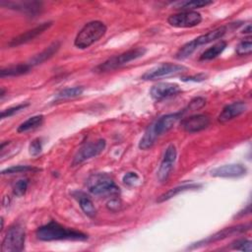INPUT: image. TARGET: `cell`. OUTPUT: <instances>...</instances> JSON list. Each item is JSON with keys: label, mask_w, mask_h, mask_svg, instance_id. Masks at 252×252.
<instances>
[{"label": "cell", "mask_w": 252, "mask_h": 252, "mask_svg": "<svg viewBox=\"0 0 252 252\" xmlns=\"http://www.w3.org/2000/svg\"><path fill=\"white\" fill-rule=\"evenodd\" d=\"M247 168L241 163H230L218 166L211 170V175L221 178H236L245 175Z\"/></svg>", "instance_id": "cell-13"}, {"label": "cell", "mask_w": 252, "mask_h": 252, "mask_svg": "<svg viewBox=\"0 0 252 252\" xmlns=\"http://www.w3.org/2000/svg\"><path fill=\"white\" fill-rule=\"evenodd\" d=\"M250 228H251V224L250 223H243V224H238V225L222 228L221 230L214 233L213 235H210L206 239H203V240H200V241L194 243L192 246L189 247V249H194V248H197V247H200V246L208 245V244H210L212 242L220 241V240L225 239L227 237H230V236H233V235H236V234H240V233L246 232Z\"/></svg>", "instance_id": "cell-8"}, {"label": "cell", "mask_w": 252, "mask_h": 252, "mask_svg": "<svg viewBox=\"0 0 252 252\" xmlns=\"http://www.w3.org/2000/svg\"><path fill=\"white\" fill-rule=\"evenodd\" d=\"M75 197L78 199L79 205L84 212V214L90 218H94L96 214V209L93 203V201L84 193H77L75 194Z\"/></svg>", "instance_id": "cell-22"}, {"label": "cell", "mask_w": 252, "mask_h": 252, "mask_svg": "<svg viewBox=\"0 0 252 252\" xmlns=\"http://www.w3.org/2000/svg\"><path fill=\"white\" fill-rule=\"evenodd\" d=\"M33 170H38V169L30 165H13L11 167L3 169L1 171V174L4 175V174H12V173H19V172H26V171H33Z\"/></svg>", "instance_id": "cell-29"}, {"label": "cell", "mask_w": 252, "mask_h": 252, "mask_svg": "<svg viewBox=\"0 0 252 252\" xmlns=\"http://www.w3.org/2000/svg\"><path fill=\"white\" fill-rule=\"evenodd\" d=\"M186 70H187V68L183 65L166 62V63H162L158 66H156V67L148 70L146 73H144L142 75L141 79L144 81H153V80H158V79L174 76V75L180 74Z\"/></svg>", "instance_id": "cell-7"}, {"label": "cell", "mask_w": 252, "mask_h": 252, "mask_svg": "<svg viewBox=\"0 0 252 252\" xmlns=\"http://www.w3.org/2000/svg\"><path fill=\"white\" fill-rule=\"evenodd\" d=\"M35 236L37 239L41 241H85L88 239V235L86 233L66 227L55 220H50L46 224L39 226L35 231Z\"/></svg>", "instance_id": "cell-1"}, {"label": "cell", "mask_w": 252, "mask_h": 252, "mask_svg": "<svg viewBox=\"0 0 252 252\" xmlns=\"http://www.w3.org/2000/svg\"><path fill=\"white\" fill-rule=\"evenodd\" d=\"M157 139H158V137H157V135L153 129V126L151 124L145 131L143 137L141 138V140L139 142V148L141 150H148L154 146Z\"/></svg>", "instance_id": "cell-27"}, {"label": "cell", "mask_w": 252, "mask_h": 252, "mask_svg": "<svg viewBox=\"0 0 252 252\" xmlns=\"http://www.w3.org/2000/svg\"><path fill=\"white\" fill-rule=\"evenodd\" d=\"M32 67L31 66L30 63L12 65V66L1 69L0 77L5 78V77H16V76L25 75V74H28L32 70Z\"/></svg>", "instance_id": "cell-21"}, {"label": "cell", "mask_w": 252, "mask_h": 252, "mask_svg": "<svg viewBox=\"0 0 252 252\" xmlns=\"http://www.w3.org/2000/svg\"><path fill=\"white\" fill-rule=\"evenodd\" d=\"M2 6H6L10 9L19 10L21 12H24L29 15H35L37 14L41 9V3L35 2V1H26V2H4L1 1Z\"/></svg>", "instance_id": "cell-18"}, {"label": "cell", "mask_w": 252, "mask_h": 252, "mask_svg": "<svg viewBox=\"0 0 252 252\" xmlns=\"http://www.w3.org/2000/svg\"><path fill=\"white\" fill-rule=\"evenodd\" d=\"M242 32H243V33H250V32H251V25L248 24V25L243 29Z\"/></svg>", "instance_id": "cell-38"}, {"label": "cell", "mask_w": 252, "mask_h": 252, "mask_svg": "<svg viewBox=\"0 0 252 252\" xmlns=\"http://www.w3.org/2000/svg\"><path fill=\"white\" fill-rule=\"evenodd\" d=\"M183 114H184V111L182 110L179 112H174V113H169V114L163 115L160 118H158V120H156L152 124V126H153V129H154L157 137L158 138L162 134L168 132L175 125V123L182 117Z\"/></svg>", "instance_id": "cell-14"}, {"label": "cell", "mask_w": 252, "mask_h": 252, "mask_svg": "<svg viewBox=\"0 0 252 252\" xmlns=\"http://www.w3.org/2000/svg\"><path fill=\"white\" fill-rule=\"evenodd\" d=\"M235 52L239 56L250 55L251 52H252V41H251V39L247 38V39H244V40L240 41L236 46Z\"/></svg>", "instance_id": "cell-28"}, {"label": "cell", "mask_w": 252, "mask_h": 252, "mask_svg": "<svg viewBox=\"0 0 252 252\" xmlns=\"http://www.w3.org/2000/svg\"><path fill=\"white\" fill-rule=\"evenodd\" d=\"M89 191L95 196L101 195H116L120 192L119 187L113 179L105 173L92 174L87 180Z\"/></svg>", "instance_id": "cell-5"}, {"label": "cell", "mask_w": 252, "mask_h": 252, "mask_svg": "<svg viewBox=\"0 0 252 252\" xmlns=\"http://www.w3.org/2000/svg\"><path fill=\"white\" fill-rule=\"evenodd\" d=\"M83 92H84V88L81 87V86L72 87V88H66V89L60 91L56 94L55 101H61V100L77 97V96L81 95L83 94Z\"/></svg>", "instance_id": "cell-26"}, {"label": "cell", "mask_w": 252, "mask_h": 252, "mask_svg": "<svg viewBox=\"0 0 252 252\" xmlns=\"http://www.w3.org/2000/svg\"><path fill=\"white\" fill-rule=\"evenodd\" d=\"M176 156H177V151L175 146L173 144L169 145L165 150L163 158L157 172V176L159 182H164L169 177L170 172L173 168V164L176 159Z\"/></svg>", "instance_id": "cell-11"}, {"label": "cell", "mask_w": 252, "mask_h": 252, "mask_svg": "<svg viewBox=\"0 0 252 252\" xmlns=\"http://www.w3.org/2000/svg\"><path fill=\"white\" fill-rule=\"evenodd\" d=\"M105 146H106V142L104 139H98L96 141L90 142L84 145L75 155L72 161V165L80 164L85 160H88L92 158L98 156L105 149Z\"/></svg>", "instance_id": "cell-9"}, {"label": "cell", "mask_w": 252, "mask_h": 252, "mask_svg": "<svg viewBox=\"0 0 252 252\" xmlns=\"http://www.w3.org/2000/svg\"><path fill=\"white\" fill-rule=\"evenodd\" d=\"M122 207V204L120 202V200L114 198V199H110L107 203H106V208L111 211V212H118Z\"/></svg>", "instance_id": "cell-36"}, {"label": "cell", "mask_w": 252, "mask_h": 252, "mask_svg": "<svg viewBox=\"0 0 252 252\" xmlns=\"http://www.w3.org/2000/svg\"><path fill=\"white\" fill-rule=\"evenodd\" d=\"M181 93V88L173 83H158L152 87L150 94L156 101H160L165 98L174 96Z\"/></svg>", "instance_id": "cell-12"}, {"label": "cell", "mask_w": 252, "mask_h": 252, "mask_svg": "<svg viewBox=\"0 0 252 252\" xmlns=\"http://www.w3.org/2000/svg\"><path fill=\"white\" fill-rule=\"evenodd\" d=\"M43 115H34L30 118H28L26 121L21 123L17 129L19 133H25L31 130H33L37 127H39L43 123Z\"/></svg>", "instance_id": "cell-25"}, {"label": "cell", "mask_w": 252, "mask_h": 252, "mask_svg": "<svg viewBox=\"0 0 252 252\" xmlns=\"http://www.w3.org/2000/svg\"><path fill=\"white\" fill-rule=\"evenodd\" d=\"M106 32V26L100 21L87 23L77 33L74 45L80 49H86L102 37Z\"/></svg>", "instance_id": "cell-3"}, {"label": "cell", "mask_w": 252, "mask_h": 252, "mask_svg": "<svg viewBox=\"0 0 252 252\" xmlns=\"http://www.w3.org/2000/svg\"><path fill=\"white\" fill-rule=\"evenodd\" d=\"M207 75L205 74H198V75H194V76H189V77H183L181 80L184 82H202L204 80H206Z\"/></svg>", "instance_id": "cell-37"}, {"label": "cell", "mask_w": 252, "mask_h": 252, "mask_svg": "<svg viewBox=\"0 0 252 252\" xmlns=\"http://www.w3.org/2000/svg\"><path fill=\"white\" fill-rule=\"evenodd\" d=\"M226 47V42L225 41H220L216 44H214L213 46L209 47L208 49H206L200 56V60L201 61H207V60H212L217 58L219 55H220L223 50Z\"/></svg>", "instance_id": "cell-24"}, {"label": "cell", "mask_w": 252, "mask_h": 252, "mask_svg": "<svg viewBox=\"0 0 252 252\" xmlns=\"http://www.w3.org/2000/svg\"><path fill=\"white\" fill-rule=\"evenodd\" d=\"M247 110V104L244 101H234L225 105L220 113L218 120L220 123H225L243 114Z\"/></svg>", "instance_id": "cell-17"}, {"label": "cell", "mask_w": 252, "mask_h": 252, "mask_svg": "<svg viewBox=\"0 0 252 252\" xmlns=\"http://www.w3.org/2000/svg\"><path fill=\"white\" fill-rule=\"evenodd\" d=\"M251 241L249 239H238L231 243L232 249L245 251V252H251Z\"/></svg>", "instance_id": "cell-32"}, {"label": "cell", "mask_w": 252, "mask_h": 252, "mask_svg": "<svg viewBox=\"0 0 252 252\" xmlns=\"http://www.w3.org/2000/svg\"><path fill=\"white\" fill-rule=\"evenodd\" d=\"M210 125V117L205 114H195L181 121L182 129L187 133H197Z\"/></svg>", "instance_id": "cell-15"}, {"label": "cell", "mask_w": 252, "mask_h": 252, "mask_svg": "<svg viewBox=\"0 0 252 252\" xmlns=\"http://www.w3.org/2000/svg\"><path fill=\"white\" fill-rule=\"evenodd\" d=\"M59 48H60V42L59 41H54L50 45H48L45 49H43L41 52L34 55L30 60L29 63L31 64L32 67L39 65V64L43 63L44 61L48 60L49 58H51L59 50Z\"/></svg>", "instance_id": "cell-20"}, {"label": "cell", "mask_w": 252, "mask_h": 252, "mask_svg": "<svg viewBox=\"0 0 252 252\" xmlns=\"http://www.w3.org/2000/svg\"><path fill=\"white\" fill-rule=\"evenodd\" d=\"M167 22L174 28H193L202 22V16L195 11H184L170 15Z\"/></svg>", "instance_id": "cell-10"}, {"label": "cell", "mask_w": 252, "mask_h": 252, "mask_svg": "<svg viewBox=\"0 0 252 252\" xmlns=\"http://www.w3.org/2000/svg\"><path fill=\"white\" fill-rule=\"evenodd\" d=\"M52 26V22H46V23H42L40 24L39 26L30 30V31H27L26 32L12 38L8 45L11 46V47H16V46H19V45H22V44H25L31 40H32L33 38H35L36 36H38L39 34L43 33L46 30H48L50 27Z\"/></svg>", "instance_id": "cell-16"}, {"label": "cell", "mask_w": 252, "mask_h": 252, "mask_svg": "<svg viewBox=\"0 0 252 252\" xmlns=\"http://www.w3.org/2000/svg\"><path fill=\"white\" fill-rule=\"evenodd\" d=\"M25 240L24 228L19 224L11 226L3 238L1 250L2 252H20L25 248Z\"/></svg>", "instance_id": "cell-6"}, {"label": "cell", "mask_w": 252, "mask_h": 252, "mask_svg": "<svg viewBox=\"0 0 252 252\" xmlns=\"http://www.w3.org/2000/svg\"><path fill=\"white\" fill-rule=\"evenodd\" d=\"M205 104H206V99H205V98L200 97V96H199V97H195V98H193V99L189 102L187 108L183 109V111H184V113H185L187 110H197V109L202 108Z\"/></svg>", "instance_id": "cell-34"}, {"label": "cell", "mask_w": 252, "mask_h": 252, "mask_svg": "<svg viewBox=\"0 0 252 252\" xmlns=\"http://www.w3.org/2000/svg\"><path fill=\"white\" fill-rule=\"evenodd\" d=\"M147 52V49L145 47H136L129 49L119 55L112 56L96 66L94 71L96 73H105L112 70H115L125 64H128L129 62L136 60L140 57H143Z\"/></svg>", "instance_id": "cell-4"}, {"label": "cell", "mask_w": 252, "mask_h": 252, "mask_svg": "<svg viewBox=\"0 0 252 252\" xmlns=\"http://www.w3.org/2000/svg\"><path fill=\"white\" fill-rule=\"evenodd\" d=\"M140 177L136 172H127L124 176H123V183L127 186H133L135 185L138 181H139Z\"/></svg>", "instance_id": "cell-35"}, {"label": "cell", "mask_w": 252, "mask_h": 252, "mask_svg": "<svg viewBox=\"0 0 252 252\" xmlns=\"http://www.w3.org/2000/svg\"><path fill=\"white\" fill-rule=\"evenodd\" d=\"M201 187V184H198V183H193V182H190V183H183L179 186H176L174 188H171L169 189L168 191L164 192L163 194H161L157 202L158 203H162V202H165L173 197H175L176 195L182 193V192H185V191H190V190H196V189H199Z\"/></svg>", "instance_id": "cell-19"}, {"label": "cell", "mask_w": 252, "mask_h": 252, "mask_svg": "<svg viewBox=\"0 0 252 252\" xmlns=\"http://www.w3.org/2000/svg\"><path fill=\"white\" fill-rule=\"evenodd\" d=\"M5 95V91H4V89L2 88L1 89V94H0V96H1V98H3V96Z\"/></svg>", "instance_id": "cell-39"}, {"label": "cell", "mask_w": 252, "mask_h": 252, "mask_svg": "<svg viewBox=\"0 0 252 252\" xmlns=\"http://www.w3.org/2000/svg\"><path fill=\"white\" fill-rule=\"evenodd\" d=\"M42 150V142L41 139L36 138L32 140L29 146V153L32 157H36L41 153Z\"/></svg>", "instance_id": "cell-33"}, {"label": "cell", "mask_w": 252, "mask_h": 252, "mask_svg": "<svg viewBox=\"0 0 252 252\" xmlns=\"http://www.w3.org/2000/svg\"><path fill=\"white\" fill-rule=\"evenodd\" d=\"M227 29H228L227 26H221L213 31L208 32L207 33L199 35L198 37L192 39L191 41H189V42L185 43L183 46H181L178 49V51L176 52L175 58L177 60H183V59L188 58L200 46L221 38L226 33Z\"/></svg>", "instance_id": "cell-2"}, {"label": "cell", "mask_w": 252, "mask_h": 252, "mask_svg": "<svg viewBox=\"0 0 252 252\" xmlns=\"http://www.w3.org/2000/svg\"><path fill=\"white\" fill-rule=\"evenodd\" d=\"M213 4V1L208 0H185V1H178L172 4V7L175 9H181L185 11H192L198 8L206 7L208 5Z\"/></svg>", "instance_id": "cell-23"}, {"label": "cell", "mask_w": 252, "mask_h": 252, "mask_svg": "<svg viewBox=\"0 0 252 252\" xmlns=\"http://www.w3.org/2000/svg\"><path fill=\"white\" fill-rule=\"evenodd\" d=\"M30 105V103L26 102V103H21V104H18L16 106H13V107H10L8 109H5L1 112V118L4 119V118H9L11 116H13L14 114L20 112L21 110L25 109L26 107H28Z\"/></svg>", "instance_id": "cell-31"}, {"label": "cell", "mask_w": 252, "mask_h": 252, "mask_svg": "<svg viewBox=\"0 0 252 252\" xmlns=\"http://www.w3.org/2000/svg\"><path fill=\"white\" fill-rule=\"evenodd\" d=\"M29 186V180L28 179H21L17 181L13 187V193L17 197H21L25 195L27 189Z\"/></svg>", "instance_id": "cell-30"}]
</instances>
